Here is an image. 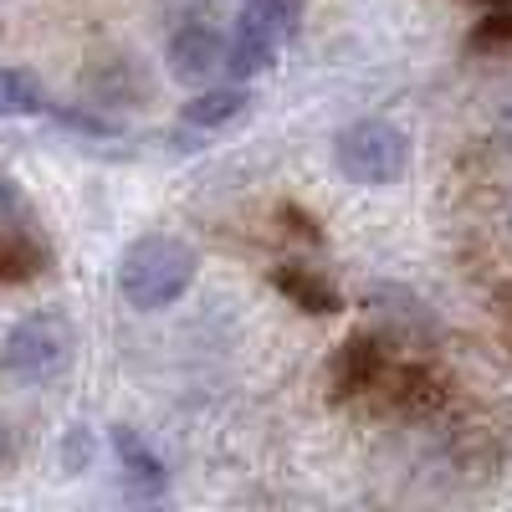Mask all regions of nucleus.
Returning a JSON list of instances; mask_svg holds the SVG:
<instances>
[{
  "label": "nucleus",
  "mask_w": 512,
  "mask_h": 512,
  "mask_svg": "<svg viewBox=\"0 0 512 512\" xmlns=\"http://www.w3.org/2000/svg\"><path fill=\"white\" fill-rule=\"evenodd\" d=\"M390 359H395V354H390V344H384L379 333H354V338H344V349H338V359H333V369H328L333 395H338V400H364Z\"/></svg>",
  "instance_id": "5"
},
{
  "label": "nucleus",
  "mask_w": 512,
  "mask_h": 512,
  "mask_svg": "<svg viewBox=\"0 0 512 512\" xmlns=\"http://www.w3.org/2000/svg\"><path fill=\"white\" fill-rule=\"evenodd\" d=\"M466 47L472 52H487V47H512V6L507 11H492L472 26V36H466Z\"/></svg>",
  "instance_id": "13"
},
{
  "label": "nucleus",
  "mask_w": 512,
  "mask_h": 512,
  "mask_svg": "<svg viewBox=\"0 0 512 512\" xmlns=\"http://www.w3.org/2000/svg\"><path fill=\"white\" fill-rule=\"evenodd\" d=\"M88 461H93V436H88V425H72L67 431V472H77Z\"/></svg>",
  "instance_id": "14"
},
{
  "label": "nucleus",
  "mask_w": 512,
  "mask_h": 512,
  "mask_svg": "<svg viewBox=\"0 0 512 512\" xmlns=\"http://www.w3.org/2000/svg\"><path fill=\"white\" fill-rule=\"evenodd\" d=\"M11 456V431H6V420H0V461Z\"/></svg>",
  "instance_id": "16"
},
{
  "label": "nucleus",
  "mask_w": 512,
  "mask_h": 512,
  "mask_svg": "<svg viewBox=\"0 0 512 512\" xmlns=\"http://www.w3.org/2000/svg\"><path fill=\"white\" fill-rule=\"evenodd\" d=\"M246 108H251V93L241 82H226V88H200L180 108V123H185V134H221L236 118H246Z\"/></svg>",
  "instance_id": "9"
},
{
  "label": "nucleus",
  "mask_w": 512,
  "mask_h": 512,
  "mask_svg": "<svg viewBox=\"0 0 512 512\" xmlns=\"http://www.w3.org/2000/svg\"><path fill=\"white\" fill-rule=\"evenodd\" d=\"M297 21H303V0H241L236 36L226 41V72L236 82L262 77L297 36Z\"/></svg>",
  "instance_id": "3"
},
{
  "label": "nucleus",
  "mask_w": 512,
  "mask_h": 512,
  "mask_svg": "<svg viewBox=\"0 0 512 512\" xmlns=\"http://www.w3.org/2000/svg\"><path fill=\"white\" fill-rule=\"evenodd\" d=\"M47 93L41 82L21 67H0V118H31V113H47Z\"/></svg>",
  "instance_id": "11"
},
{
  "label": "nucleus",
  "mask_w": 512,
  "mask_h": 512,
  "mask_svg": "<svg viewBox=\"0 0 512 512\" xmlns=\"http://www.w3.org/2000/svg\"><path fill=\"white\" fill-rule=\"evenodd\" d=\"M113 456H118V472H123V487L139 492V497H164L169 492V472L164 461L154 456V446L134 431V425H113Z\"/></svg>",
  "instance_id": "8"
},
{
  "label": "nucleus",
  "mask_w": 512,
  "mask_h": 512,
  "mask_svg": "<svg viewBox=\"0 0 512 512\" xmlns=\"http://www.w3.org/2000/svg\"><path fill=\"white\" fill-rule=\"evenodd\" d=\"M47 262H52V251H47L31 216L0 221V287H21V282L41 277Z\"/></svg>",
  "instance_id": "7"
},
{
  "label": "nucleus",
  "mask_w": 512,
  "mask_h": 512,
  "mask_svg": "<svg viewBox=\"0 0 512 512\" xmlns=\"http://www.w3.org/2000/svg\"><path fill=\"white\" fill-rule=\"evenodd\" d=\"M16 216H31V210H26L21 190H16L6 175H0V221H16Z\"/></svg>",
  "instance_id": "15"
},
{
  "label": "nucleus",
  "mask_w": 512,
  "mask_h": 512,
  "mask_svg": "<svg viewBox=\"0 0 512 512\" xmlns=\"http://www.w3.org/2000/svg\"><path fill=\"white\" fill-rule=\"evenodd\" d=\"M333 164H338V175L354 180V185H369V190L395 185L410 169V139L384 118H359L349 128H338Z\"/></svg>",
  "instance_id": "4"
},
{
  "label": "nucleus",
  "mask_w": 512,
  "mask_h": 512,
  "mask_svg": "<svg viewBox=\"0 0 512 512\" xmlns=\"http://www.w3.org/2000/svg\"><path fill=\"white\" fill-rule=\"evenodd\" d=\"M507 231H512V216H507Z\"/></svg>",
  "instance_id": "17"
},
{
  "label": "nucleus",
  "mask_w": 512,
  "mask_h": 512,
  "mask_svg": "<svg viewBox=\"0 0 512 512\" xmlns=\"http://www.w3.org/2000/svg\"><path fill=\"white\" fill-rule=\"evenodd\" d=\"M272 287L287 297L292 308H303V313H313V318H328V313L344 308V297H338V287H333L328 277H318L313 267H297V262L272 267Z\"/></svg>",
  "instance_id": "10"
},
{
  "label": "nucleus",
  "mask_w": 512,
  "mask_h": 512,
  "mask_svg": "<svg viewBox=\"0 0 512 512\" xmlns=\"http://www.w3.org/2000/svg\"><path fill=\"white\" fill-rule=\"evenodd\" d=\"M195 272H200V256L185 236H169V231H154V236H139L118 256V297L134 313H159V308H175L180 297L195 287Z\"/></svg>",
  "instance_id": "1"
},
{
  "label": "nucleus",
  "mask_w": 512,
  "mask_h": 512,
  "mask_svg": "<svg viewBox=\"0 0 512 512\" xmlns=\"http://www.w3.org/2000/svg\"><path fill=\"white\" fill-rule=\"evenodd\" d=\"M169 72L180 82H210L216 72H226V36L210 21H185L169 41Z\"/></svg>",
  "instance_id": "6"
},
{
  "label": "nucleus",
  "mask_w": 512,
  "mask_h": 512,
  "mask_svg": "<svg viewBox=\"0 0 512 512\" xmlns=\"http://www.w3.org/2000/svg\"><path fill=\"white\" fill-rule=\"evenodd\" d=\"M72 354H77L72 318L62 308H36L0 338V374L16 384H47L72 364Z\"/></svg>",
  "instance_id": "2"
},
{
  "label": "nucleus",
  "mask_w": 512,
  "mask_h": 512,
  "mask_svg": "<svg viewBox=\"0 0 512 512\" xmlns=\"http://www.w3.org/2000/svg\"><path fill=\"white\" fill-rule=\"evenodd\" d=\"M374 297H384V303H390V308H379L384 318H395L400 328H410V338H425V333H431V313H425V303H420V297H410L405 287H374ZM364 303H369V297H364Z\"/></svg>",
  "instance_id": "12"
}]
</instances>
